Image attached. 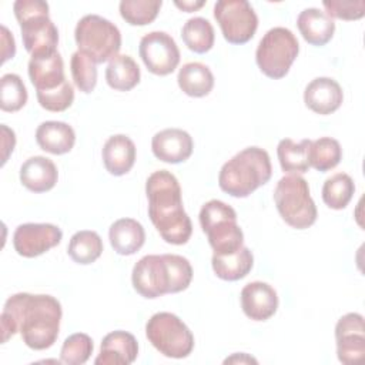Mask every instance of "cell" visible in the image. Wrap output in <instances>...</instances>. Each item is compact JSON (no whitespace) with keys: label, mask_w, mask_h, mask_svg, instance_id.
<instances>
[{"label":"cell","mask_w":365,"mask_h":365,"mask_svg":"<svg viewBox=\"0 0 365 365\" xmlns=\"http://www.w3.org/2000/svg\"><path fill=\"white\" fill-rule=\"evenodd\" d=\"M27 90L20 76L7 73L0 80V107L3 111L14 113L27 103Z\"/></svg>","instance_id":"34"},{"label":"cell","mask_w":365,"mask_h":365,"mask_svg":"<svg viewBox=\"0 0 365 365\" xmlns=\"http://www.w3.org/2000/svg\"><path fill=\"white\" fill-rule=\"evenodd\" d=\"M93 349V339L84 332H76L64 339L60 349V359L67 365H83L91 356Z\"/></svg>","instance_id":"35"},{"label":"cell","mask_w":365,"mask_h":365,"mask_svg":"<svg viewBox=\"0 0 365 365\" xmlns=\"http://www.w3.org/2000/svg\"><path fill=\"white\" fill-rule=\"evenodd\" d=\"M103 163L106 170L115 177L127 174L135 163V144L124 134H115L108 137L104 143Z\"/></svg>","instance_id":"21"},{"label":"cell","mask_w":365,"mask_h":365,"mask_svg":"<svg viewBox=\"0 0 365 365\" xmlns=\"http://www.w3.org/2000/svg\"><path fill=\"white\" fill-rule=\"evenodd\" d=\"M238 362L240 364H250V362L257 364V359L247 355V354H234L232 356H230L224 361V364H238Z\"/></svg>","instance_id":"43"},{"label":"cell","mask_w":365,"mask_h":365,"mask_svg":"<svg viewBox=\"0 0 365 365\" xmlns=\"http://www.w3.org/2000/svg\"><path fill=\"white\" fill-rule=\"evenodd\" d=\"M20 24L23 46L31 57L57 51L58 30L48 17V4L43 0H17L13 4Z\"/></svg>","instance_id":"4"},{"label":"cell","mask_w":365,"mask_h":365,"mask_svg":"<svg viewBox=\"0 0 365 365\" xmlns=\"http://www.w3.org/2000/svg\"><path fill=\"white\" fill-rule=\"evenodd\" d=\"M161 0H123L120 1V14L131 26H145L155 20Z\"/></svg>","instance_id":"33"},{"label":"cell","mask_w":365,"mask_h":365,"mask_svg":"<svg viewBox=\"0 0 365 365\" xmlns=\"http://www.w3.org/2000/svg\"><path fill=\"white\" fill-rule=\"evenodd\" d=\"M36 143L43 151L61 155L74 147L76 133L67 123L44 121L36 130Z\"/></svg>","instance_id":"23"},{"label":"cell","mask_w":365,"mask_h":365,"mask_svg":"<svg viewBox=\"0 0 365 365\" xmlns=\"http://www.w3.org/2000/svg\"><path fill=\"white\" fill-rule=\"evenodd\" d=\"M61 230L48 222L20 224L13 234V247L24 258L38 257L61 242Z\"/></svg>","instance_id":"13"},{"label":"cell","mask_w":365,"mask_h":365,"mask_svg":"<svg viewBox=\"0 0 365 365\" xmlns=\"http://www.w3.org/2000/svg\"><path fill=\"white\" fill-rule=\"evenodd\" d=\"M355 192L354 180L346 173H336L322 185V200L332 210H344Z\"/></svg>","instance_id":"32"},{"label":"cell","mask_w":365,"mask_h":365,"mask_svg":"<svg viewBox=\"0 0 365 365\" xmlns=\"http://www.w3.org/2000/svg\"><path fill=\"white\" fill-rule=\"evenodd\" d=\"M170 269L171 288L170 294H177L187 289L192 279V267L187 258L177 254H164Z\"/></svg>","instance_id":"37"},{"label":"cell","mask_w":365,"mask_h":365,"mask_svg":"<svg viewBox=\"0 0 365 365\" xmlns=\"http://www.w3.org/2000/svg\"><path fill=\"white\" fill-rule=\"evenodd\" d=\"M342 158V148L338 140L332 137H321L311 141L308 147L309 167L325 173L335 168Z\"/></svg>","instance_id":"30"},{"label":"cell","mask_w":365,"mask_h":365,"mask_svg":"<svg viewBox=\"0 0 365 365\" xmlns=\"http://www.w3.org/2000/svg\"><path fill=\"white\" fill-rule=\"evenodd\" d=\"M108 238L117 254L133 255L144 245L145 231L137 220L120 218L111 224Z\"/></svg>","instance_id":"24"},{"label":"cell","mask_w":365,"mask_h":365,"mask_svg":"<svg viewBox=\"0 0 365 365\" xmlns=\"http://www.w3.org/2000/svg\"><path fill=\"white\" fill-rule=\"evenodd\" d=\"M325 13L332 19L339 20H359L365 14V1H344V0H324Z\"/></svg>","instance_id":"39"},{"label":"cell","mask_w":365,"mask_h":365,"mask_svg":"<svg viewBox=\"0 0 365 365\" xmlns=\"http://www.w3.org/2000/svg\"><path fill=\"white\" fill-rule=\"evenodd\" d=\"M138 53L147 70L155 76L171 74L180 63L178 46L165 31H151L143 36Z\"/></svg>","instance_id":"11"},{"label":"cell","mask_w":365,"mask_h":365,"mask_svg":"<svg viewBox=\"0 0 365 365\" xmlns=\"http://www.w3.org/2000/svg\"><path fill=\"white\" fill-rule=\"evenodd\" d=\"M311 140L304 138L295 143L291 138H282L277 147V155L279 165L284 173L288 174H304L309 170L308 163V147Z\"/></svg>","instance_id":"28"},{"label":"cell","mask_w":365,"mask_h":365,"mask_svg":"<svg viewBox=\"0 0 365 365\" xmlns=\"http://www.w3.org/2000/svg\"><path fill=\"white\" fill-rule=\"evenodd\" d=\"M1 135H3V141H1V148H3V154H1V165L6 164L10 153H13L14 145H16V134L13 130H10L7 125L1 124Z\"/></svg>","instance_id":"41"},{"label":"cell","mask_w":365,"mask_h":365,"mask_svg":"<svg viewBox=\"0 0 365 365\" xmlns=\"http://www.w3.org/2000/svg\"><path fill=\"white\" fill-rule=\"evenodd\" d=\"M38 104L53 113H60L67 110L74 101L73 86L66 80L60 87L50 91H37Z\"/></svg>","instance_id":"38"},{"label":"cell","mask_w":365,"mask_h":365,"mask_svg":"<svg viewBox=\"0 0 365 365\" xmlns=\"http://www.w3.org/2000/svg\"><path fill=\"white\" fill-rule=\"evenodd\" d=\"M58 178L56 164L43 155L27 158L20 167V182L33 192L50 191Z\"/></svg>","instance_id":"20"},{"label":"cell","mask_w":365,"mask_h":365,"mask_svg":"<svg viewBox=\"0 0 365 365\" xmlns=\"http://www.w3.org/2000/svg\"><path fill=\"white\" fill-rule=\"evenodd\" d=\"M212 269L220 279L238 281L250 274L254 265V255L247 247H241L231 254H214L211 259Z\"/></svg>","instance_id":"25"},{"label":"cell","mask_w":365,"mask_h":365,"mask_svg":"<svg viewBox=\"0 0 365 365\" xmlns=\"http://www.w3.org/2000/svg\"><path fill=\"white\" fill-rule=\"evenodd\" d=\"M214 17L231 44L248 43L258 27V17L247 0H218L214 4Z\"/></svg>","instance_id":"10"},{"label":"cell","mask_w":365,"mask_h":365,"mask_svg":"<svg viewBox=\"0 0 365 365\" xmlns=\"http://www.w3.org/2000/svg\"><path fill=\"white\" fill-rule=\"evenodd\" d=\"M138 355V344L133 334L127 331H113L107 334L96 358V365H130Z\"/></svg>","instance_id":"18"},{"label":"cell","mask_w":365,"mask_h":365,"mask_svg":"<svg viewBox=\"0 0 365 365\" xmlns=\"http://www.w3.org/2000/svg\"><path fill=\"white\" fill-rule=\"evenodd\" d=\"M29 77L36 91H50L66 81L64 63L58 51L31 57L29 61Z\"/></svg>","instance_id":"19"},{"label":"cell","mask_w":365,"mask_h":365,"mask_svg":"<svg viewBox=\"0 0 365 365\" xmlns=\"http://www.w3.org/2000/svg\"><path fill=\"white\" fill-rule=\"evenodd\" d=\"M140 67L128 54H117L106 68V81L117 91H130L140 83Z\"/></svg>","instance_id":"27"},{"label":"cell","mask_w":365,"mask_h":365,"mask_svg":"<svg viewBox=\"0 0 365 365\" xmlns=\"http://www.w3.org/2000/svg\"><path fill=\"white\" fill-rule=\"evenodd\" d=\"M271 175L272 167L268 153L259 147H247L221 167L218 185L235 198H245L267 184Z\"/></svg>","instance_id":"3"},{"label":"cell","mask_w":365,"mask_h":365,"mask_svg":"<svg viewBox=\"0 0 365 365\" xmlns=\"http://www.w3.org/2000/svg\"><path fill=\"white\" fill-rule=\"evenodd\" d=\"M297 26L308 44L321 47L325 46L335 33L334 20L322 10L317 7H309L298 14Z\"/></svg>","instance_id":"22"},{"label":"cell","mask_w":365,"mask_h":365,"mask_svg":"<svg viewBox=\"0 0 365 365\" xmlns=\"http://www.w3.org/2000/svg\"><path fill=\"white\" fill-rule=\"evenodd\" d=\"M336 356L342 364L359 362L365 355V325L364 317L349 312L341 317L335 325Z\"/></svg>","instance_id":"14"},{"label":"cell","mask_w":365,"mask_h":365,"mask_svg":"<svg viewBox=\"0 0 365 365\" xmlns=\"http://www.w3.org/2000/svg\"><path fill=\"white\" fill-rule=\"evenodd\" d=\"M344 101V91L339 83L331 77H317L304 90L305 106L321 115L336 111Z\"/></svg>","instance_id":"17"},{"label":"cell","mask_w":365,"mask_h":365,"mask_svg":"<svg viewBox=\"0 0 365 365\" xmlns=\"http://www.w3.org/2000/svg\"><path fill=\"white\" fill-rule=\"evenodd\" d=\"M74 38L78 51L84 53L96 64L113 60L121 48L118 27L97 14H87L78 20Z\"/></svg>","instance_id":"7"},{"label":"cell","mask_w":365,"mask_h":365,"mask_svg":"<svg viewBox=\"0 0 365 365\" xmlns=\"http://www.w3.org/2000/svg\"><path fill=\"white\" fill-rule=\"evenodd\" d=\"M67 254L70 258L81 265L93 264L103 254V240L91 230H81L70 238Z\"/></svg>","instance_id":"29"},{"label":"cell","mask_w":365,"mask_h":365,"mask_svg":"<svg viewBox=\"0 0 365 365\" xmlns=\"http://www.w3.org/2000/svg\"><path fill=\"white\" fill-rule=\"evenodd\" d=\"M61 315V305L51 295L14 294L7 298L0 315L1 344L20 332L29 348L47 349L57 341Z\"/></svg>","instance_id":"1"},{"label":"cell","mask_w":365,"mask_h":365,"mask_svg":"<svg viewBox=\"0 0 365 365\" xmlns=\"http://www.w3.org/2000/svg\"><path fill=\"white\" fill-rule=\"evenodd\" d=\"M145 335L151 345L164 356L182 359L194 349L190 328L171 312H157L145 324Z\"/></svg>","instance_id":"9"},{"label":"cell","mask_w":365,"mask_h":365,"mask_svg":"<svg viewBox=\"0 0 365 365\" xmlns=\"http://www.w3.org/2000/svg\"><path fill=\"white\" fill-rule=\"evenodd\" d=\"M181 37L184 44L198 54L210 51L215 40L212 24L204 17L188 19L181 29Z\"/></svg>","instance_id":"31"},{"label":"cell","mask_w":365,"mask_h":365,"mask_svg":"<svg viewBox=\"0 0 365 365\" xmlns=\"http://www.w3.org/2000/svg\"><path fill=\"white\" fill-rule=\"evenodd\" d=\"M1 63H6L9 58H13L16 54V43L13 34L6 26H1Z\"/></svg>","instance_id":"40"},{"label":"cell","mask_w":365,"mask_h":365,"mask_svg":"<svg viewBox=\"0 0 365 365\" xmlns=\"http://www.w3.org/2000/svg\"><path fill=\"white\" fill-rule=\"evenodd\" d=\"M174 4L185 11V13H191V11H197L198 9H201L205 4V0H182V1H174Z\"/></svg>","instance_id":"42"},{"label":"cell","mask_w":365,"mask_h":365,"mask_svg":"<svg viewBox=\"0 0 365 365\" xmlns=\"http://www.w3.org/2000/svg\"><path fill=\"white\" fill-rule=\"evenodd\" d=\"M274 202L281 218L295 230H305L317 221V205L305 178L298 174L282 177L274 190Z\"/></svg>","instance_id":"5"},{"label":"cell","mask_w":365,"mask_h":365,"mask_svg":"<svg viewBox=\"0 0 365 365\" xmlns=\"http://www.w3.org/2000/svg\"><path fill=\"white\" fill-rule=\"evenodd\" d=\"M241 308L252 321H267L278 309L277 291L267 282L254 281L241 289Z\"/></svg>","instance_id":"16"},{"label":"cell","mask_w":365,"mask_h":365,"mask_svg":"<svg viewBox=\"0 0 365 365\" xmlns=\"http://www.w3.org/2000/svg\"><path fill=\"white\" fill-rule=\"evenodd\" d=\"M178 87L190 97L208 96L214 87V76L211 70L198 61L185 63L177 76Z\"/></svg>","instance_id":"26"},{"label":"cell","mask_w":365,"mask_h":365,"mask_svg":"<svg viewBox=\"0 0 365 365\" xmlns=\"http://www.w3.org/2000/svg\"><path fill=\"white\" fill-rule=\"evenodd\" d=\"M200 224L214 254H231L244 244V232L237 222L235 210L220 200H210L201 207Z\"/></svg>","instance_id":"6"},{"label":"cell","mask_w":365,"mask_h":365,"mask_svg":"<svg viewBox=\"0 0 365 365\" xmlns=\"http://www.w3.org/2000/svg\"><path fill=\"white\" fill-rule=\"evenodd\" d=\"M71 77L76 87L83 93H91L97 84L96 63L81 51H76L70 60Z\"/></svg>","instance_id":"36"},{"label":"cell","mask_w":365,"mask_h":365,"mask_svg":"<svg viewBox=\"0 0 365 365\" xmlns=\"http://www.w3.org/2000/svg\"><path fill=\"white\" fill-rule=\"evenodd\" d=\"M151 150L160 161L180 164L191 157L194 141L192 137L181 128H165L154 134Z\"/></svg>","instance_id":"15"},{"label":"cell","mask_w":365,"mask_h":365,"mask_svg":"<svg viewBox=\"0 0 365 365\" xmlns=\"http://www.w3.org/2000/svg\"><path fill=\"white\" fill-rule=\"evenodd\" d=\"M131 282L134 289L148 299L170 294L171 278L164 254H151L138 259L131 272Z\"/></svg>","instance_id":"12"},{"label":"cell","mask_w":365,"mask_h":365,"mask_svg":"<svg viewBox=\"0 0 365 365\" xmlns=\"http://www.w3.org/2000/svg\"><path fill=\"white\" fill-rule=\"evenodd\" d=\"M298 53L299 43L294 33L285 27H274L259 40L255 60L267 77L279 80L288 74Z\"/></svg>","instance_id":"8"},{"label":"cell","mask_w":365,"mask_h":365,"mask_svg":"<svg viewBox=\"0 0 365 365\" xmlns=\"http://www.w3.org/2000/svg\"><path fill=\"white\" fill-rule=\"evenodd\" d=\"M145 194L148 217L161 238L173 245L188 242L192 224L184 211L181 187L175 175L167 170L154 171L145 181Z\"/></svg>","instance_id":"2"}]
</instances>
